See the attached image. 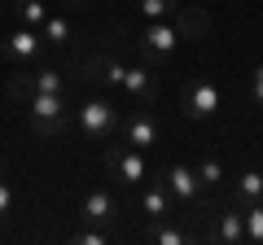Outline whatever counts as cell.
Segmentation results:
<instances>
[{
	"instance_id": "1",
	"label": "cell",
	"mask_w": 263,
	"mask_h": 245,
	"mask_svg": "<svg viewBox=\"0 0 263 245\" xmlns=\"http://www.w3.org/2000/svg\"><path fill=\"white\" fill-rule=\"evenodd\" d=\"M22 105H27V122H31L35 136H62L66 122H70L66 92H31Z\"/></svg>"
},
{
	"instance_id": "2",
	"label": "cell",
	"mask_w": 263,
	"mask_h": 245,
	"mask_svg": "<svg viewBox=\"0 0 263 245\" xmlns=\"http://www.w3.org/2000/svg\"><path fill=\"white\" fill-rule=\"evenodd\" d=\"M75 122H79V136L92 145H105L114 136V127H119V110H114L105 96H92V101H84L75 110Z\"/></svg>"
},
{
	"instance_id": "3",
	"label": "cell",
	"mask_w": 263,
	"mask_h": 245,
	"mask_svg": "<svg viewBox=\"0 0 263 245\" xmlns=\"http://www.w3.org/2000/svg\"><path fill=\"white\" fill-rule=\"evenodd\" d=\"M219 105H224V96H219L215 79H189L184 92H180V110H184V118H193V122L215 118Z\"/></svg>"
},
{
	"instance_id": "4",
	"label": "cell",
	"mask_w": 263,
	"mask_h": 245,
	"mask_svg": "<svg viewBox=\"0 0 263 245\" xmlns=\"http://www.w3.org/2000/svg\"><path fill=\"white\" fill-rule=\"evenodd\" d=\"M105 171H110V179H114V184H123V189H141L145 179H149L145 153L132 149V145H114V149L105 153Z\"/></svg>"
},
{
	"instance_id": "5",
	"label": "cell",
	"mask_w": 263,
	"mask_h": 245,
	"mask_svg": "<svg viewBox=\"0 0 263 245\" xmlns=\"http://www.w3.org/2000/svg\"><path fill=\"white\" fill-rule=\"evenodd\" d=\"M136 39H141V53L149 62H167L180 48V27H171V22H141Z\"/></svg>"
},
{
	"instance_id": "6",
	"label": "cell",
	"mask_w": 263,
	"mask_h": 245,
	"mask_svg": "<svg viewBox=\"0 0 263 245\" xmlns=\"http://www.w3.org/2000/svg\"><path fill=\"white\" fill-rule=\"evenodd\" d=\"M119 215H127V206H123L114 193H105V189L84 193V201H79V219H84L88 228H110Z\"/></svg>"
},
{
	"instance_id": "7",
	"label": "cell",
	"mask_w": 263,
	"mask_h": 245,
	"mask_svg": "<svg viewBox=\"0 0 263 245\" xmlns=\"http://www.w3.org/2000/svg\"><path fill=\"white\" fill-rule=\"evenodd\" d=\"M162 179H167V193H171V201H180V206L197 210L202 184H197V175H193V167H189V162H171V167H162Z\"/></svg>"
},
{
	"instance_id": "8",
	"label": "cell",
	"mask_w": 263,
	"mask_h": 245,
	"mask_svg": "<svg viewBox=\"0 0 263 245\" xmlns=\"http://www.w3.org/2000/svg\"><path fill=\"white\" fill-rule=\"evenodd\" d=\"M158 140H162V127H158V118H154L149 110H132V118L123 122V145H132V149L149 153Z\"/></svg>"
},
{
	"instance_id": "9",
	"label": "cell",
	"mask_w": 263,
	"mask_h": 245,
	"mask_svg": "<svg viewBox=\"0 0 263 245\" xmlns=\"http://www.w3.org/2000/svg\"><path fill=\"white\" fill-rule=\"evenodd\" d=\"M123 92L132 96V101H141V105H149L154 96H158V75H154V66H127L123 70Z\"/></svg>"
},
{
	"instance_id": "10",
	"label": "cell",
	"mask_w": 263,
	"mask_h": 245,
	"mask_svg": "<svg viewBox=\"0 0 263 245\" xmlns=\"http://www.w3.org/2000/svg\"><path fill=\"white\" fill-rule=\"evenodd\" d=\"M171 206H176V201H171V193H167V179H154L149 189L141 193V215L149 219V223H162V219H171Z\"/></svg>"
},
{
	"instance_id": "11",
	"label": "cell",
	"mask_w": 263,
	"mask_h": 245,
	"mask_svg": "<svg viewBox=\"0 0 263 245\" xmlns=\"http://www.w3.org/2000/svg\"><path fill=\"white\" fill-rule=\"evenodd\" d=\"M40 48H44V35H40L35 27H22V31H13V35H5V53H9L13 62H35Z\"/></svg>"
},
{
	"instance_id": "12",
	"label": "cell",
	"mask_w": 263,
	"mask_h": 245,
	"mask_svg": "<svg viewBox=\"0 0 263 245\" xmlns=\"http://www.w3.org/2000/svg\"><path fill=\"white\" fill-rule=\"evenodd\" d=\"M263 201V171H241L237 175V189H233V206H254Z\"/></svg>"
},
{
	"instance_id": "13",
	"label": "cell",
	"mask_w": 263,
	"mask_h": 245,
	"mask_svg": "<svg viewBox=\"0 0 263 245\" xmlns=\"http://www.w3.org/2000/svg\"><path fill=\"white\" fill-rule=\"evenodd\" d=\"M211 31V13L197 5H180V39H202Z\"/></svg>"
},
{
	"instance_id": "14",
	"label": "cell",
	"mask_w": 263,
	"mask_h": 245,
	"mask_svg": "<svg viewBox=\"0 0 263 245\" xmlns=\"http://www.w3.org/2000/svg\"><path fill=\"white\" fill-rule=\"evenodd\" d=\"M13 13H18L22 27H44V18H48V0H13Z\"/></svg>"
},
{
	"instance_id": "15",
	"label": "cell",
	"mask_w": 263,
	"mask_h": 245,
	"mask_svg": "<svg viewBox=\"0 0 263 245\" xmlns=\"http://www.w3.org/2000/svg\"><path fill=\"white\" fill-rule=\"evenodd\" d=\"M136 13L145 22H171V13H180V0H141Z\"/></svg>"
},
{
	"instance_id": "16",
	"label": "cell",
	"mask_w": 263,
	"mask_h": 245,
	"mask_svg": "<svg viewBox=\"0 0 263 245\" xmlns=\"http://www.w3.org/2000/svg\"><path fill=\"white\" fill-rule=\"evenodd\" d=\"M193 175H197V184H202V189H215L219 179H224V162L206 153V158H197V162H193Z\"/></svg>"
},
{
	"instance_id": "17",
	"label": "cell",
	"mask_w": 263,
	"mask_h": 245,
	"mask_svg": "<svg viewBox=\"0 0 263 245\" xmlns=\"http://www.w3.org/2000/svg\"><path fill=\"white\" fill-rule=\"evenodd\" d=\"M31 92H66V84H62V70H53V66H40V70H31Z\"/></svg>"
},
{
	"instance_id": "18",
	"label": "cell",
	"mask_w": 263,
	"mask_h": 245,
	"mask_svg": "<svg viewBox=\"0 0 263 245\" xmlns=\"http://www.w3.org/2000/svg\"><path fill=\"white\" fill-rule=\"evenodd\" d=\"M241 219H246V241H250V245H263V201L241 206Z\"/></svg>"
},
{
	"instance_id": "19",
	"label": "cell",
	"mask_w": 263,
	"mask_h": 245,
	"mask_svg": "<svg viewBox=\"0 0 263 245\" xmlns=\"http://www.w3.org/2000/svg\"><path fill=\"white\" fill-rule=\"evenodd\" d=\"M40 35H44V44H70V22L66 18H53V13H48L44 18V27H40Z\"/></svg>"
},
{
	"instance_id": "20",
	"label": "cell",
	"mask_w": 263,
	"mask_h": 245,
	"mask_svg": "<svg viewBox=\"0 0 263 245\" xmlns=\"http://www.w3.org/2000/svg\"><path fill=\"white\" fill-rule=\"evenodd\" d=\"M149 241H158V245H189V241H197V232H180V228H171L167 219H162V223L149 232Z\"/></svg>"
},
{
	"instance_id": "21",
	"label": "cell",
	"mask_w": 263,
	"mask_h": 245,
	"mask_svg": "<svg viewBox=\"0 0 263 245\" xmlns=\"http://www.w3.org/2000/svg\"><path fill=\"white\" fill-rule=\"evenodd\" d=\"M13 206H18V197H13V184H9V179H0V223L13 215Z\"/></svg>"
},
{
	"instance_id": "22",
	"label": "cell",
	"mask_w": 263,
	"mask_h": 245,
	"mask_svg": "<svg viewBox=\"0 0 263 245\" xmlns=\"http://www.w3.org/2000/svg\"><path fill=\"white\" fill-rule=\"evenodd\" d=\"M75 241H79V245H105V228H84Z\"/></svg>"
},
{
	"instance_id": "23",
	"label": "cell",
	"mask_w": 263,
	"mask_h": 245,
	"mask_svg": "<svg viewBox=\"0 0 263 245\" xmlns=\"http://www.w3.org/2000/svg\"><path fill=\"white\" fill-rule=\"evenodd\" d=\"M250 96H254V101L263 105V62L254 66V75H250Z\"/></svg>"
}]
</instances>
